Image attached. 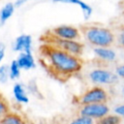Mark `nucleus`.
Returning a JSON list of instances; mask_svg holds the SVG:
<instances>
[{
	"label": "nucleus",
	"instance_id": "b1692460",
	"mask_svg": "<svg viewBox=\"0 0 124 124\" xmlns=\"http://www.w3.org/2000/svg\"><path fill=\"white\" fill-rule=\"evenodd\" d=\"M30 0H15L14 4L16 6V8H20L22 6H24L25 4H27Z\"/></svg>",
	"mask_w": 124,
	"mask_h": 124
},
{
	"label": "nucleus",
	"instance_id": "0eeeda50",
	"mask_svg": "<svg viewBox=\"0 0 124 124\" xmlns=\"http://www.w3.org/2000/svg\"><path fill=\"white\" fill-rule=\"evenodd\" d=\"M108 112H109V108L106 103L82 105L79 109L80 115L87 116L92 119H100L108 115Z\"/></svg>",
	"mask_w": 124,
	"mask_h": 124
},
{
	"label": "nucleus",
	"instance_id": "5701e85b",
	"mask_svg": "<svg viewBox=\"0 0 124 124\" xmlns=\"http://www.w3.org/2000/svg\"><path fill=\"white\" fill-rule=\"evenodd\" d=\"M113 111H114V113H115V114H117V115H119V116H123V117H124V104H123V105H119V106L115 107V108H114V109H113Z\"/></svg>",
	"mask_w": 124,
	"mask_h": 124
},
{
	"label": "nucleus",
	"instance_id": "f257e3e1",
	"mask_svg": "<svg viewBox=\"0 0 124 124\" xmlns=\"http://www.w3.org/2000/svg\"><path fill=\"white\" fill-rule=\"evenodd\" d=\"M43 64L57 78H69L78 74L83 67L81 57L44 44L41 48Z\"/></svg>",
	"mask_w": 124,
	"mask_h": 124
},
{
	"label": "nucleus",
	"instance_id": "4468645a",
	"mask_svg": "<svg viewBox=\"0 0 124 124\" xmlns=\"http://www.w3.org/2000/svg\"><path fill=\"white\" fill-rule=\"evenodd\" d=\"M0 124H24L21 116L16 113H6L0 120Z\"/></svg>",
	"mask_w": 124,
	"mask_h": 124
},
{
	"label": "nucleus",
	"instance_id": "7ed1b4c3",
	"mask_svg": "<svg viewBox=\"0 0 124 124\" xmlns=\"http://www.w3.org/2000/svg\"><path fill=\"white\" fill-rule=\"evenodd\" d=\"M44 44L50 45L52 46H55L57 48H60L68 53H71L73 55L81 57L85 46L80 40H65V39H60L51 36L50 34L46 33L45 38H44Z\"/></svg>",
	"mask_w": 124,
	"mask_h": 124
},
{
	"label": "nucleus",
	"instance_id": "f8f14e48",
	"mask_svg": "<svg viewBox=\"0 0 124 124\" xmlns=\"http://www.w3.org/2000/svg\"><path fill=\"white\" fill-rule=\"evenodd\" d=\"M13 96L16 103L27 104L29 102V97L25 86L20 82H16L13 86Z\"/></svg>",
	"mask_w": 124,
	"mask_h": 124
},
{
	"label": "nucleus",
	"instance_id": "412c9836",
	"mask_svg": "<svg viewBox=\"0 0 124 124\" xmlns=\"http://www.w3.org/2000/svg\"><path fill=\"white\" fill-rule=\"evenodd\" d=\"M114 72H115V74L117 75V77L119 78L124 79V64H121V65L117 66L115 68V71Z\"/></svg>",
	"mask_w": 124,
	"mask_h": 124
},
{
	"label": "nucleus",
	"instance_id": "9b49d317",
	"mask_svg": "<svg viewBox=\"0 0 124 124\" xmlns=\"http://www.w3.org/2000/svg\"><path fill=\"white\" fill-rule=\"evenodd\" d=\"M16 60L23 71L33 70L36 67V59L32 52H20L18 53Z\"/></svg>",
	"mask_w": 124,
	"mask_h": 124
},
{
	"label": "nucleus",
	"instance_id": "a211bd4d",
	"mask_svg": "<svg viewBox=\"0 0 124 124\" xmlns=\"http://www.w3.org/2000/svg\"><path fill=\"white\" fill-rule=\"evenodd\" d=\"M69 124H95V122H94V119H92L90 117L80 115V116L73 119Z\"/></svg>",
	"mask_w": 124,
	"mask_h": 124
},
{
	"label": "nucleus",
	"instance_id": "6ab92c4d",
	"mask_svg": "<svg viewBox=\"0 0 124 124\" xmlns=\"http://www.w3.org/2000/svg\"><path fill=\"white\" fill-rule=\"evenodd\" d=\"M116 43L118 46L124 47V26H121L116 34Z\"/></svg>",
	"mask_w": 124,
	"mask_h": 124
},
{
	"label": "nucleus",
	"instance_id": "dca6fc26",
	"mask_svg": "<svg viewBox=\"0 0 124 124\" xmlns=\"http://www.w3.org/2000/svg\"><path fill=\"white\" fill-rule=\"evenodd\" d=\"M121 119L117 114H108L100 118L96 124H120Z\"/></svg>",
	"mask_w": 124,
	"mask_h": 124
},
{
	"label": "nucleus",
	"instance_id": "1a4fd4ad",
	"mask_svg": "<svg viewBox=\"0 0 124 124\" xmlns=\"http://www.w3.org/2000/svg\"><path fill=\"white\" fill-rule=\"evenodd\" d=\"M94 56L103 62H113L116 59V51L110 46H97L93 48Z\"/></svg>",
	"mask_w": 124,
	"mask_h": 124
},
{
	"label": "nucleus",
	"instance_id": "2eb2a0df",
	"mask_svg": "<svg viewBox=\"0 0 124 124\" xmlns=\"http://www.w3.org/2000/svg\"><path fill=\"white\" fill-rule=\"evenodd\" d=\"M9 71H10V78L13 79V80H16L19 77H20V74H21V68L17 62L16 59H14L10 62L9 64Z\"/></svg>",
	"mask_w": 124,
	"mask_h": 124
},
{
	"label": "nucleus",
	"instance_id": "9d476101",
	"mask_svg": "<svg viewBox=\"0 0 124 124\" xmlns=\"http://www.w3.org/2000/svg\"><path fill=\"white\" fill-rule=\"evenodd\" d=\"M53 3H58V4H70V5H77L79 7L83 18L85 20H88L92 14H93V8L86 2L82 0H51Z\"/></svg>",
	"mask_w": 124,
	"mask_h": 124
},
{
	"label": "nucleus",
	"instance_id": "ddd939ff",
	"mask_svg": "<svg viewBox=\"0 0 124 124\" xmlns=\"http://www.w3.org/2000/svg\"><path fill=\"white\" fill-rule=\"evenodd\" d=\"M16 10V6L14 2H8L6 3L0 10V23L4 25L14 15Z\"/></svg>",
	"mask_w": 124,
	"mask_h": 124
},
{
	"label": "nucleus",
	"instance_id": "393cba45",
	"mask_svg": "<svg viewBox=\"0 0 124 124\" xmlns=\"http://www.w3.org/2000/svg\"><path fill=\"white\" fill-rule=\"evenodd\" d=\"M122 94H123V96H124V87L122 88Z\"/></svg>",
	"mask_w": 124,
	"mask_h": 124
},
{
	"label": "nucleus",
	"instance_id": "6e6552de",
	"mask_svg": "<svg viewBox=\"0 0 124 124\" xmlns=\"http://www.w3.org/2000/svg\"><path fill=\"white\" fill-rule=\"evenodd\" d=\"M33 40L29 34L18 35L13 43V50L16 52H32Z\"/></svg>",
	"mask_w": 124,
	"mask_h": 124
},
{
	"label": "nucleus",
	"instance_id": "f3484780",
	"mask_svg": "<svg viewBox=\"0 0 124 124\" xmlns=\"http://www.w3.org/2000/svg\"><path fill=\"white\" fill-rule=\"evenodd\" d=\"M10 78V71H9V65L2 64L0 66V83L5 84L8 82Z\"/></svg>",
	"mask_w": 124,
	"mask_h": 124
},
{
	"label": "nucleus",
	"instance_id": "423d86ee",
	"mask_svg": "<svg viewBox=\"0 0 124 124\" xmlns=\"http://www.w3.org/2000/svg\"><path fill=\"white\" fill-rule=\"evenodd\" d=\"M53 37L65 40H80L82 32L79 28L70 24H60L47 32Z\"/></svg>",
	"mask_w": 124,
	"mask_h": 124
},
{
	"label": "nucleus",
	"instance_id": "20e7f679",
	"mask_svg": "<svg viewBox=\"0 0 124 124\" xmlns=\"http://www.w3.org/2000/svg\"><path fill=\"white\" fill-rule=\"evenodd\" d=\"M88 78L95 85H110L116 83L119 78L115 72L98 67L92 69L88 73Z\"/></svg>",
	"mask_w": 124,
	"mask_h": 124
},
{
	"label": "nucleus",
	"instance_id": "aec40b11",
	"mask_svg": "<svg viewBox=\"0 0 124 124\" xmlns=\"http://www.w3.org/2000/svg\"><path fill=\"white\" fill-rule=\"evenodd\" d=\"M9 112V107H8V104L6 103L5 100H3L1 97H0V116H3L5 115L6 113Z\"/></svg>",
	"mask_w": 124,
	"mask_h": 124
},
{
	"label": "nucleus",
	"instance_id": "39448f33",
	"mask_svg": "<svg viewBox=\"0 0 124 124\" xmlns=\"http://www.w3.org/2000/svg\"><path fill=\"white\" fill-rule=\"evenodd\" d=\"M108 99V94L107 90L101 85H95L87 89L78 99L79 104L88 105V104H97V103H106Z\"/></svg>",
	"mask_w": 124,
	"mask_h": 124
},
{
	"label": "nucleus",
	"instance_id": "4be33fe9",
	"mask_svg": "<svg viewBox=\"0 0 124 124\" xmlns=\"http://www.w3.org/2000/svg\"><path fill=\"white\" fill-rule=\"evenodd\" d=\"M5 56H6V46L4 44L0 43V66L3 64Z\"/></svg>",
	"mask_w": 124,
	"mask_h": 124
},
{
	"label": "nucleus",
	"instance_id": "f03ea898",
	"mask_svg": "<svg viewBox=\"0 0 124 124\" xmlns=\"http://www.w3.org/2000/svg\"><path fill=\"white\" fill-rule=\"evenodd\" d=\"M84 41L90 46H111L116 42L115 33L108 27L102 25H86L81 29Z\"/></svg>",
	"mask_w": 124,
	"mask_h": 124
}]
</instances>
